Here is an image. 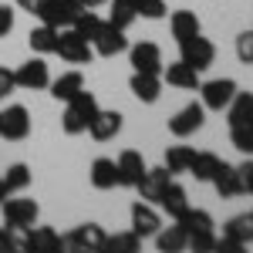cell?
Listing matches in <instances>:
<instances>
[{
    "mask_svg": "<svg viewBox=\"0 0 253 253\" xmlns=\"http://www.w3.org/2000/svg\"><path fill=\"white\" fill-rule=\"evenodd\" d=\"M122 122H125L122 112H115V108H98L91 125H88V135L95 138V142H112L122 132Z\"/></svg>",
    "mask_w": 253,
    "mask_h": 253,
    "instance_id": "cell-15",
    "label": "cell"
},
{
    "mask_svg": "<svg viewBox=\"0 0 253 253\" xmlns=\"http://www.w3.org/2000/svg\"><path fill=\"white\" fill-rule=\"evenodd\" d=\"M41 216V206L34 199H27V196H17V199H10V196H3V226L7 230H27V226H34Z\"/></svg>",
    "mask_w": 253,
    "mask_h": 253,
    "instance_id": "cell-2",
    "label": "cell"
},
{
    "mask_svg": "<svg viewBox=\"0 0 253 253\" xmlns=\"http://www.w3.org/2000/svg\"><path fill=\"white\" fill-rule=\"evenodd\" d=\"M14 31V10L7 3H0V38H7Z\"/></svg>",
    "mask_w": 253,
    "mask_h": 253,
    "instance_id": "cell-41",
    "label": "cell"
},
{
    "mask_svg": "<svg viewBox=\"0 0 253 253\" xmlns=\"http://www.w3.org/2000/svg\"><path fill=\"white\" fill-rule=\"evenodd\" d=\"M193 159H196V149L193 145H169L166 149V169L172 175H179V172H189V166H193Z\"/></svg>",
    "mask_w": 253,
    "mask_h": 253,
    "instance_id": "cell-27",
    "label": "cell"
},
{
    "mask_svg": "<svg viewBox=\"0 0 253 253\" xmlns=\"http://www.w3.org/2000/svg\"><path fill=\"white\" fill-rule=\"evenodd\" d=\"M132 10H135V17H149V20H162L169 14L166 0H132Z\"/></svg>",
    "mask_w": 253,
    "mask_h": 253,
    "instance_id": "cell-34",
    "label": "cell"
},
{
    "mask_svg": "<svg viewBox=\"0 0 253 253\" xmlns=\"http://www.w3.org/2000/svg\"><path fill=\"white\" fill-rule=\"evenodd\" d=\"M186 243H189V233L175 223V226H169V230H159L156 233V247L162 253H179V250H186Z\"/></svg>",
    "mask_w": 253,
    "mask_h": 253,
    "instance_id": "cell-29",
    "label": "cell"
},
{
    "mask_svg": "<svg viewBox=\"0 0 253 253\" xmlns=\"http://www.w3.org/2000/svg\"><path fill=\"white\" fill-rule=\"evenodd\" d=\"M81 3H84L88 10H95V7H101V3H108V0H81Z\"/></svg>",
    "mask_w": 253,
    "mask_h": 253,
    "instance_id": "cell-44",
    "label": "cell"
},
{
    "mask_svg": "<svg viewBox=\"0 0 253 253\" xmlns=\"http://www.w3.org/2000/svg\"><path fill=\"white\" fill-rule=\"evenodd\" d=\"M199 98L206 112H223L236 95V81L233 78H213V81H199Z\"/></svg>",
    "mask_w": 253,
    "mask_h": 253,
    "instance_id": "cell-6",
    "label": "cell"
},
{
    "mask_svg": "<svg viewBox=\"0 0 253 253\" xmlns=\"http://www.w3.org/2000/svg\"><path fill=\"white\" fill-rule=\"evenodd\" d=\"M14 88H17V81H14V71L0 68V101H7V98L14 95Z\"/></svg>",
    "mask_w": 253,
    "mask_h": 253,
    "instance_id": "cell-39",
    "label": "cell"
},
{
    "mask_svg": "<svg viewBox=\"0 0 253 253\" xmlns=\"http://www.w3.org/2000/svg\"><path fill=\"white\" fill-rule=\"evenodd\" d=\"M54 54H61V61H68V64H91L95 47H91V41L81 38L75 27H68V31H61L58 51H54Z\"/></svg>",
    "mask_w": 253,
    "mask_h": 253,
    "instance_id": "cell-7",
    "label": "cell"
},
{
    "mask_svg": "<svg viewBox=\"0 0 253 253\" xmlns=\"http://www.w3.org/2000/svg\"><path fill=\"white\" fill-rule=\"evenodd\" d=\"M128 88H132V95H135L142 105H156L159 95H162V78H159V75H142V71H135V75L128 78Z\"/></svg>",
    "mask_w": 253,
    "mask_h": 253,
    "instance_id": "cell-19",
    "label": "cell"
},
{
    "mask_svg": "<svg viewBox=\"0 0 253 253\" xmlns=\"http://www.w3.org/2000/svg\"><path fill=\"white\" fill-rule=\"evenodd\" d=\"M101 24H105V20L98 17L95 10H84V14H81V17L75 20V24H71V27H75V31H78V34H81L84 41H95V34L101 31Z\"/></svg>",
    "mask_w": 253,
    "mask_h": 253,
    "instance_id": "cell-35",
    "label": "cell"
},
{
    "mask_svg": "<svg viewBox=\"0 0 253 253\" xmlns=\"http://www.w3.org/2000/svg\"><path fill=\"white\" fill-rule=\"evenodd\" d=\"M7 250H14V233L7 226H0V253H7Z\"/></svg>",
    "mask_w": 253,
    "mask_h": 253,
    "instance_id": "cell-43",
    "label": "cell"
},
{
    "mask_svg": "<svg viewBox=\"0 0 253 253\" xmlns=\"http://www.w3.org/2000/svg\"><path fill=\"white\" fill-rule=\"evenodd\" d=\"M47 88H51V98H54V101H68V98H75L81 88H84V75H81V71H64V75L54 78Z\"/></svg>",
    "mask_w": 253,
    "mask_h": 253,
    "instance_id": "cell-25",
    "label": "cell"
},
{
    "mask_svg": "<svg viewBox=\"0 0 253 253\" xmlns=\"http://www.w3.org/2000/svg\"><path fill=\"white\" fill-rule=\"evenodd\" d=\"M105 230L98 226V223H81L75 226L68 236H61L64 240V250H78V253H98L105 247Z\"/></svg>",
    "mask_w": 253,
    "mask_h": 253,
    "instance_id": "cell-9",
    "label": "cell"
},
{
    "mask_svg": "<svg viewBox=\"0 0 253 253\" xmlns=\"http://www.w3.org/2000/svg\"><path fill=\"white\" fill-rule=\"evenodd\" d=\"M132 20H135V10L125 3V0H112V10H108V24H115L122 31H128L132 27Z\"/></svg>",
    "mask_w": 253,
    "mask_h": 253,
    "instance_id": "cell-36",
    "label": "cell"
},
{
    "mask_svg": "<svg viewBox=\"0 0 253 253\" xmlns=\"http://www.w3.org/2000/svg\"><path fill=\"white\" fill-rule=\"evenodd\" d=\"M253 243V216H233L226 226H223V240H216V250H226V253H240L243 247Z\"/></svg>",
    "mask_w": 253,
    "mask_h": 253,
    "instance_id": "cell-4",
    "label": "cell"
},
{
    "mask_svg": "<svg viewBox=\"0 0 253 253\" xmlns=\"http://www.w3.org/2000/svg\"><path fill=\"white\" fill-rule=\"evenodd\" d=\"M115 166H118V186H128V189H135L138 179L149 169L145 159H142V152H135V149H125V152L115 159Z\"/></svg>",
    "mask_w": 253,
    "mask_h": 253,
    "instance_id": "cell-16",
    "label": "cell"
},
{
    "mask_svg": "<svg viewBox=\"0 0 253 253\" xmlns=\"http://www.w3.org/2000/svg\"><path fill=\"white\" fill-rule=\"evenodd\" d=\"M213 189L223 199H233V196H243V182H240V169L236 166H230V162H223L219 159V166H216V172H213Z\"/></svg>",
    "mask_w": 253,
    "mask_h": 253,
    "instance_id": "cell-17",
    "label": "cell"
},
{
    "mask_svg": "<svg viewBox=\"0 0 253 253\" xmlns=\"http://www.w3.org/2000/svg\"><path fill=\"white\" fill-rule=\"evenodd\" d=\"M172 182V172L166 169V166H159V169H145V175L138 179V193H142V199L145 203H159V196L166 193V186Z\"/></svg>",
    "mask_w": 253,
    "mask_h": 253,
    "instance_id": "cell-18",
    "label": "cell"
},
{
    "mask_svg": "<svg viewBox=\"0 0 253 253\" xmlns=\"http://www.w3.org/2000/svg\"><path fill=\"white\" fill-rule=\"evenodd\" d=\"M250 216H253V213H250Z\"/></svg>",
    "mask_w": 253,
    "mask_h": 253,
    "instance_id": "cell-46",
    "label": "cell"
},
{
    "mask_svg": "<svg viewBox=\"0 0 253 253\" xmlns=\"http://www.w3.org/2000/svg\"><path fill=\"white\" fill-rule=\"evenodd\" d=\"M186 247L196 250V253H210V250H216V233H213V230H210V233H193Z\"/></svg>",
    "mask_w": 253,
    "mask_h": 253,
    "instance_id": "cell-37",
    "label": "cell"
},
{
    "mask_svg": "<svg viewBox=\"0 0 253 253\" xmlns=\"http://www.w3.org/2000/svg\"><path fill=\"white\" fill-rule=\"evenodd\" d=\"M179 61H186L196 71H206L216 61V44L210 38H203V34H193V38L179 41Z\"/></svg>",
    "mask_w": 253,
    "mask_h": 253,
    "instance_id": "cell-3",
    "label": "cell"
},
{
    "mask_svg": "<svg viewBox=\"0 0 253 253\" xmlns=\"http://www.w3.org/2000/svg\"><path fill=\"white\" fill-rule=\"evenodd\" d=\"M240 169V182H243V193L253 196V159H247L243 166H236Z\"/></svg>",
    "mask_w": 253,
    "mask_h": 253,
    "instance_id": "cell-40",
    "label": "cell"
},
{
    "mask_svg": "<svg viewBox=\"0 0 253 253\" xmlns=\"http://www.w3.org/2000/svg\"><path fill=\"white\" fill-rule=\"evenodd\" d=\"M91 47H95V54H101V58H115L122 51H128V38H125L122 27H115V24L105 20L101 31L95 34V41H91Z\"/></svg>",
    "mask_w": 253,
    "mask_h": 253,
    "instance_id": "cell-14",
    "label": "cell"
},
{
    "mask_svg": "<svg viewBox=\"0 0 253 253\" xmlns=\"http://www.w3.org/2000/svg\"><path fill=\"white\" fill-rule=\"evenodd\" d=\"M216 166H219V156L216 152H196L193 166H189V175H193L196 182H210L216 172Z\"/></svg>",
    "mask_w": 253,
    "mask_h": 253,
    "instance_id": "cell-31",
    "label": "cell"
},
{
    "mask_svg": "<svg viewBox=\"0 0 253 253\" xmlns=\"http://www.w3.org/2000/svg\"><path fill=\"white\" fill-rule=\"evenodd\" d=\"M27 186H31V166H27V162H14V166L7 169V175H3V189H7V196L24 193Z\"/></svg>",
    "mask_w": 253,
    "mask_h": 253,
    "instance_id": "cell-30",
    "label": "cell"
},
{
    "mask_svg": "<svg viewBox=\"0 0 253 253\" xmlns=\"http://www.w3.org/2000/svg\"><path fill=\"white\" fill-rule=\"evenodd\" d=\"M156 206L169 216V219H179V216L186 213V206H189V196H186V189H182L179 182H169V186H166V193L159 196Z\"/></svg>",
    "mask_w": 253,
    "mask_h": 253,
    "instance_id": "cell-22",
    "label": "cell"
},
{
    "mask_svg": "<svg viewBox=\"0 0 253 253\" xmlns=\"http://www.w3.org/2000/svg\"><path fill=\"white\" fill-rule=\"evenodd\" d=\"M169 31H172L175 41L193 38V34H199V17H196L193 10H172L169 14Z\"/></svg>",
    "mask_w": 253,
    "mask_h": 253,
    "instance_id": "cell-26",
    "label": "cell"
},
{
    "mask_svg": "<svg viewBox=\"0 0 253 253\" xmlns=\"http://www.w3.org/2000/svg\"><path fill=\"white\" fill-rule=\"evenodd\" d=\"M58 38H61V27H51V24H41L27 34V44L34 54H54L58 51Z\"/></svg>",
    "mask_w": 253,
    "mask_h": 253,
    "instance_id": "cell-23",
    "label": "cell"
},
{
    "mask_svg": "<svg viewBox=\"0 0 253 253\" xmlns=\"http://www.w3.org/2000/svg\"><path fill=\"white\" fill-rule=\"evenodd\" d=\"M236 58L243 64H253V31H243L236 38Z\"/></svg>",
    "mask_w": 253,
    "mask_h": 253,
    "instance_id": "cell-38",
    "label": "cell"
},
{
    "mask_svg": "<svg viewBox=\"0 0 253 253\" xmlns=\"http://www.w3.org/2000/svg\"><path fill=\"white\" fill-rule=\"evenodd\" d=\"M3 196H7V189H3V172H0V203H3Z\"/></svg>",
    "mask_w": 253,
    "mask_h": 253,
    "instance_id": "cell-45",
    "label": "cell"
},
{
    "mask_svg": "<svg viewBox=\"0 0 253 253\" xmlns=\"http://www.w3.org/2000/svg\"><path fill=\"white\" fill-rule=\"evenodd\" d=\"M162 230V213L156 210V203H145V199H138L132 203V233L135 236H156Z\"/></svg>",
    "mask_w": 253,
    "mask_h": 253,
    "instance_id": "cell-13",
    "label": "cell"
},
{
    "mask_svg": "<svg viewBox=\"0 0 253 253\" xmlns=\"http://www.w3.org/2000/svg\"><path fill=\"white\" fill-rule=\"evenodd\" d=\"M175 223H179V226H182V230H186L189 236H193V233H210V230L216 226L213 216L206 213V210H193V206H186V213L179 216Z\"/></svg>",
    "mask_w": 253,
    "mask_h": 253,
    "instance_id": "cell-28",
    "label": "cell"
},
{
    "mask_svg": "<svg viewBox=\"0 0 253 253\" xmlns=\"http://www.w3.org/2000/svg\"><path fill=\"white\" fill-rule=\"evenodd\" d=\"M223 112H226V122L230 125H247V122H253V91H240L236 88L233 101Z\"/></svg>",
    "mask_w": 253,
    "mask_h": 253,
    "instance_id": "cell-24",
    "label": "cell"
},
{
    "mask_svg": "<svg viewBox=\"0 0 253 253\" xmlns=\"http://www.w3.org/2000/svg\"><path fill=\"white\" fill-rule=\"evenodd\" d=\"M162 78L169 81L172 88H182V91H196L199 88V71L189 68L186 61H175L169 68H162Z\"/></svg>",
    "mask_w": 253,
    "mask_h": 253,
    "instance_id": "cell-21",
    "label": "cell"
},
{
    "mask_svg": "<svg viewBox=\"0 0 253 253\" xmlns=\"http://www.w3.org/2000/svg\"><path fill=\"white\" fill-rule=\"evenodd\" d=\"M230 142H233V149H240L243 156H253V122H247V125H230Z\"/></svg>",
    "mask_w": 253,
    "mask_h": 253,
    "instance_id": "cell-33",
    "label": "cell"
},
{
    "mask_svg": "<svg viewBox=\"0 0 253 253\" xmlns=\"http://www.w3.org/2000/svg\"><path fill=\"white\" fill-rule=\"evenodd\" d=\"M138 247H142V236H135L132 230H128V233L105 236V247H101V253H138Z\"/></svg>",
    "mask_w": 253,
    "mask_h": 253,
    "instance_id": "cell-32",
    "label": "cell"
},
{
    "mask_svg": "<svg viewBox=\"0 0 253 253\" xmlns=\"http://www.w3.org/2000/svg\"><path fill=\"white\" fill-rule=\"evenodd\" d=\"M128 61L142 75H162V47L156 41H138L128 47Z\"/></svg>",
    "mask_w": 253,
    "mask_h": 253,
    "instance_id": "cell-11",
    "label": "cell"
},
{
    "mask_svg": "<svg viewBox=\"0 0 253 253\" xmlns=\"http://www.w3.org/2000/svg\"><path fill=\"white\" fill-rule=\"evenodd\" d=\"M88 179H91V186H95L98 193H108V189H115L118 186V166L115 159H95L91 162V172H88Z\"/></svg>",
    "mask_w": 253,
    "mask_h": 253,
    "instance_id": "cell-20",
    "label": "cell"
},
{
    "mask_svg": "<svg viewBox=\"0 0 253 253\" xmlns=\"http://www.w3.org/2000/svg\"><path fill=\"white\" fill-rule=\"evenodd\" d=\"M203 125H206V108H203V101H189L186 108H179V112L169 118V132H172L175 138L196 135Z\"/></svg>",
    "mask_w": 253,
    "mask_h": 253,
    "instance_id": "cell-10",
    "label": "cell"
},
{
    "mask_svg": "<svg viewBox=\"0 0 253 253\" xmlns=\"http://www.w3.org/2000/svg\"><path fill=\"white\" fill-rule=\"evenodd\" d=\"M95 112H98V98L91 95V91L81 88L75 98H68V101H64V115H61L64 135H81V132H88Z\"/></svg>",
    "mask_w": 253,
    "mask_h": 253,
    "instance_id": "cell-1",
    "label": "cell"
},
{
    "mask_svg": "<svg viewBox=\"0 0 253 253\" xmlns=\"http://www.w3.org/2000/svg\"><path fill=\"white\" fill-rule=\"evenodd\" d=\"M88 7L81 3V0H47L44 7H41V24H51V27H71L75 20L84 14Z\"/></svg>",
    "mask_w": 253,
    "mask_h": 253,
    "instance_id": "cell-8",
    "label": "cell"
},
{
    "mask_svg": "<svg viewBox=\"0 0 253 253\" xmlns=\"http://www.w3.org/2000/svg\"><path fill=\"white\" fill-rule=\"evenodd\" d=\"M14 81H17V88H24V91H41V88L51 84V71H47L44 58L38 54V58L24 61L17 71H14Z\"/></svg>",
    "mask_w": 253,
    "mask_h": 253,
    "instance_id": "cell-12",
    "label": "cell"
},
{
    "mask_svg": "<svg viewBox=\"0 0 253 253\" xmlns=\"http://www.w3.org/2000/svg\"><path fill=\"white\" fill-rule=\"evenodd\" d=\"M27 135H31V112L24 105L0 108V138L3 142H24Z\"/></svg>",
    "mask_w": 253,
    "mask_h": 253,
    "instance_id": "cell-5",
    "label": "cell"
},
{
    "mask_svg": "<svg viewBox=\"0 0 253 253\" xmlns=\"http://www.w3.org/2000/svg\"><path fill=\"white\" fill-rule=\"evenodd\" d=\"M44 3H47V0H17L20 10H27V14H34V17L41 14V7H44Z\"/></svg>",
    "mask_w": 253,
    "mask_h": 253,
    "instance_id": "cell-42",
    "label": "cell"
}]
</instances>
